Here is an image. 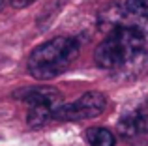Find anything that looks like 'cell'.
Segmentation results:
<instances>
[{"instance_id":"cell-3","label":"cell","mask_w":148,"mask_h":146,"mask_svg":"<svg viewBox=\"0 0 148 146\" xmlns=\"http://www.w3.org/2000/svg\"><path fill=\"white\" fill-rule=\"evenodd\" d=\"M107 109V98L101 92H86L79 99L71 103H62L53 114V120L62 122H77V120H90Z\"/></svg>"},{"instance_id":"cell-5","label":"cell","mask_w":148,"mask_h":146,"mask_svg":"<svg viewBox=\"0 0 148 146\" xmlns=\"http://www.w3.org/2000/svg\"><path fill=\"white\" fill-rule=\"evenodd\" d=\"M15 98L25 101L30 109H47L53 113L62 105V94L54 86L23 88V90L15 92Z\"/></svg>"},{"instance_id":"cell-1","label":"cell","mask_w":148,"mask_h":146,"mask_svg":"<svg viewBox=\"0 0 148 146\" xmlns=\"http://www.w3.org/2000/svg\"><path fill=\"white\" fill-rule=\"evenodd\" d=\"M94 60L99 68L135 75L148 66V34L137 25H116L98 45Z\"/></svg>"},{"instance_id":"cell-9","label":"cell","mask_w":148,"mask_h":146,"mask_svg":"<svg viewBox=\"0 0 148 146\" xmlns=\"http://www.w3.org/2000/svg\"><path fill=\"white\" fill-rule=\"evenodd\" d=\"M2 6H4V0H0V10H2Z\"/></svg>"},{"instance_id":"cell-4","label":"cell","mask_w":148,"mask_h":146,"mask_svg":"<svg viewBox=\"0 0 148 146\" xmlns=\"http://www.w3.org/2000/svg\"><path fill=\"white\" fill-rule=\"evenodd\" d=\"M118 133L127 144L145 146L148 143V103H141L120 116Z\"/></svg>"},{"instance_id":"cell-7","label":"cell","mask_w":148,"mask_h":146,"mask_svg":"<svg viewBox=\"0 0 148 146\" xmlns=\"http://www.w3.org/2000/svg\"><path fill=\"white\" fill-rule=\"evenodd\" d=\"M122 11L127 17L148 21V0H126L122 4Z\"/></svg>"},{"instance_id":"cell-2","label":"cell","mask_w":148,"mask_h":146,"mask_svg":"<svg viewBox=\"0 0 148 146\" xmlns=\"http://www.w3.org/2000/svg\"><path fill=\"white\" fill-rule=\"evenodd\" d=\"M81 45L71 36H58L38 45L28 58V73L34 79L47 81L62 75L77 60Z\"/></svg>"},{"instance_id":"cell-8","label":"cell","mask_w":148,"mask_h":146,"mask_svg":"<svg viewBox=\"0 0 148 146\" xmlns=\"http://www.w3.org/2000/svg\"><path fill=\"white\" fill-rule=\"evenodd\" d=\"M32 2H36V0H11V6L13 8H26Z\"/></svg>"},{"instance_id":"cell-6","label":"cell","mask_w":148,"mask_h":146,"mask_svg":"<svg viewBox=\"0 0 148 146\" xmlns=\"http://www.w3.org/2000/svg\"><path fill=\"white\" fill-rule=\"evenodd\" d=\"M86 141L90 146H114L116 139L107 128H90L86 129Z\"/></svg>"}]
</instances>
